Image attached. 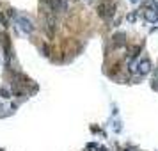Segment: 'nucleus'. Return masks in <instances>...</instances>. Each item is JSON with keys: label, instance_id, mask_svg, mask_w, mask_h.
Segmentation results:
<instances>
[{"label": "nucleus", "instance_id": "obj_1", "mask_svg": "<svg viewBox=\"0 0 158 151\" xmlns=\"http://www.w3.org/2000/svg\"><path fill=\"white\" fill-rule=\"evenodd\" d=\"M18 28L22 30V32H27V34H30L34 30V25H32V22H30L28 18H25V16H20L18 18Z\"/></svg>", "mask_w": 158, "mask_h": 151}, {"label": "nucleus", "instance_id": "obj_2", "mask_svg": "<svg viewBox=\"0 0 158 151\" xmlns=\"http://www.w3.org/2000/svg\"><path fill=\"white\" fill-rule=\"evenodd\" d=\"M98 14H100L101 18H110V16L114 14V5L108 4V2L100 4V5H98Z\"/></svg>", "mask_w": 158, "mask_h": 151}, {"label": "nucleus", "instance_id": "obj_3", "mask_svg": "<svg viewBox=\"0 0 158 151\" xmlns=\"http://www.w3.org/2000/svg\"><path fill=\"white\" fill-rule=\"evenodd\" d=\"M151 71V62H149V59H142L139 60V64H137V73H139L140 77L147 75Z\"/></svg>", "mask_w": 158, "mask_h": 151}, {"label": "nucleus", "instance_id": "obj_4", "mask_svg": "<svg viewBox=\"0 0 158 151\" xmlns=\"http://www.w3.org/2000/svg\"><path fill=\"white\" fill-rule=\"evenodd\" d=\"M146 20L151 23H156L158 22V11L156 9H149V11H146Z\"/></svg>", "mask_w": 158, "mask_h": 151}, {"label": "nucleus", "instance_id": "obj_5", "mask_svg": "<svg viewBox=\"0 0 158 151\" xmlns=\"http://www.w3.org/2000/svg\"><path fill=\"white\" fill-rule=\"evenodd\" d=\"M124 37H126V34H123V32L115 34V36H114V43H115V45H123V43H124Z\"/></svg>", "mask_w": 158, "mask_h": 151}, {"label": "nucleus", "instance_id": "obj_6", "mask_svg": "<svg viewBox=\"0 0 158 151\" xmlns=\"http://www.w3.org/2000/svg\"><path fill=\"white\" fill-rule=\"evenodd\" d=\"M0 94H2L4 98H11V91L5 89V87H2V89H0Z\"/></svg>", "mask_w": 158, "mask_h": 151}, {"label": "nucleus", "instance_id": "obj_7", "mask_svg": "<svg viewBox=\"0 0 158 151\" xmlns=\"http://www.w3.org/2000/svg\"><path fill=\"white\" fill-rule=\"evenodd\" d=\"M132 2H133V4H137V2H139V0H132Z\"/></svg>", "mask_w": 158, "mask_h": 151}]
</instances>
